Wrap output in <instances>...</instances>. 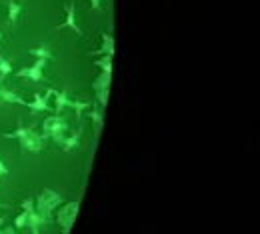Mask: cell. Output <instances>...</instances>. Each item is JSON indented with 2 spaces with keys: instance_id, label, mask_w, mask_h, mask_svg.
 <instances>
[{
  "instance_id": "17",
  "label": "cell",
  "mask_w": 260,
  "mask_h": 234,
  "mask_svg": "<svg viewBox=\"0 0 260 234\" xmlns=\"http://www.w3.org/2000/svg\"><path fill=\"white\" fill-rule=\"evenodd\" d=\"M66 108H72V110L76 112V118H80V116L90 108V104H88V102H80V101H74V98H68Z\"/></svg>"
},
{
  "instance_id": "25",
  "label": "cell",
  "mask_w": 260,
  "mask_h": 234,
  "mask_svg": "<svg viewBox=\"0 0 260 234\" xmlns=\"http://www.w3.org/2000/svg\"><path fill=\"white\" fill-rule=\"evenodd\" d=\"M0 40H2V32H0Z\"/></svg>"
},
{
  "instance_id": "13",
  "label": "cell",
  "mask_w": 260,
  "mask_h": 234,
  "mask_svg": "<svg viewBox=\"0 0 260 234\" xmlns=\"http://www.w3.org/2000/svg\"><path fill=\"white\" fill-rule=\"evenodd\" d=\"M26 226L30 228V232H32V234H42V226H46V224H44V220L40 218V214L36 212V208H34L32 212H30Z\"/></svg>"
},
{
  "instance_id": "7",
  "label": "cell",
  "mask_w": 260,
  "mask_h": 234,
  "mask_svg": "<svg viewBox=\"0 0 260 234\" xmlns=\"http://www.w3.org/2000/svg\"><path fill=\"white\" fill-rule=\"evenodd\" d=\"M52 96V88H48L44 94L36 92L32 96V102H26V106L32 110V112H48L50 106H48V98Z\"/></svg>"
},
{
  "instance_id": "5",
  "label": "cell",
  "mask_w": 260,
  "mask_h": 234,
  "mask_svg": "<svg viewBox=\"0 0 260 234\" xmlns=\"http://www.w3.org/2000/svg\"><path fill=\"white\" fill-rule=\"evenodd\" d=\"M46 66H48L46 60L36 58V60L32 62V66L20 68V70L16 72V76H18V78H26V80H30V82H44V80H46V76H44V68Z\"/></svg>"
},
{
  "instance_id": "4",
  "label": "cell",
  "mask_w": 260,
  "mask_h": 234,
  "mask_svg": "<svg viewBox=\"0 0 260 234\" xmlns=\"http://www.w3.org/2000/svg\"><path fill=\"white\" fill-rule=\"evenodd\" d=\"M78 206L80 202H68V204H62L58 206V212H56V224L62 228V232L68 234L74 220H76V214H78Z\"/></svg>"
},
{
  "instance_id": "14",
  "label": "cell",
  "mask_w": 260,
  "mask_h": 234,
  "mask_svg": "<svg viewBox=\"0 0 260 234\" xmlns=\"http://www.w3.org/2000/svg\"><path fill=\"white\" fill-rule=\"evenodd\" d=\"M88 118L92 120V126H94V134L100 136V130L104 126V112L100 108H92V112H88Z\"/></svg>"
},
{
  "instance_id": "19",
  "label": "cell",
  "mask_w": 260,
  "mask_h": 234,
  "mask_svg": "<svg viewBox=\"0 0 260 234\" xmlns=\"http://www.w3.org/2000/svg\"><path fill=\"white\" fill-rule=\"evenodd\" d=\"M102 72H112V56H102L94 62Z\"/></svg>"
},
{
  "instance_id": "22",
  "label": "cell",
  "mask_w": 260,
  "mask_h": 234,
  "mask_svg": "<svg viewBox=\"0 0 260 234\" xmlns=\"http://www.w3.org/2000/svg\"><path fill=\"white\" fill-rule=\"evenodd\" d=\"M0 234H18V232H16V228H14V226H6V228H2V232Z\"/></svg>"
},
{
  "instance_id": "10",
  "label": "cell",
  "mask_w": 260,
  "mask_h": 234,
  "mask_svg": "<svg viewBox=\"0 0 260 234\" xmlns=\"http://www.w3.org/2000/svg\"><path fill=\"white\" fill-rule=\"evenodd\" d=\"M80 136H82V128H76L72 136H68V138H64V140L60 142V148H62L64 152H72V150L80 144Z\"/></svg>"
},
{
  "instance_id": "2",
  "label": "cell",
  "mask_w": 260,
  "mask_h": 234,
  "mask_svg": "<svg viewBox=\"0 0 260 234\" xmlns=\"http://www.w3.org/2000/svg\"><path fill=\"white\" fill-rule=\"evenodd\" d=\"M60 204H62V196H60L56 190L44 188V190H40L38 198L34 200V208H36V212L40 214V218L44 220V224H48V222L52 220L54 210H56Z\"/></svg>"
},
{
  "instance_id": "18",
  "label": "cell",
  "mask_w": 260,
  "mask_h": 234,
  "mask_svg": "<svg viewBox=\"0 0 260 234\" xmlns=\"http://www.w3.org/2000/svg\"><path fill=\"white\" fill-rule=\"evenodd\" d=\"M10 72H12V62H10V60H6V58L0 54V80H4Z\"/></svg>"
},
{
  "instance_id": "24",
  "label": "cell",
  "mask_w": 260,
  "mask_h": 234,
  "mask_svg": "<svg viewBox=\"0 0 260 234\" xmlns=\"http://www.w3.org/2000/svg\"><path fill=\"white\" fill-rule=\"evenodd\" d=\"M2 228H4V216H0V232H2Z\"/></svg>"
},
{
  "instance_id": "12",
  "label": "cell",
  "mask_w": 260,
  "mask_h": 234,
  "mask_svg": "<svg viewBox=\"0 0 260 234\" xmlns=\"http://www.w3.org/2000/svg\"><path fill=\"white\" fill-rule=\"evenodd\" d=\"M52 96H54V112L56 114H60L62 110L66 108V104H68V92L66 90H54L52 88Z\"/></svg>"
},
{
  "instance_id": "15",
  "label": "cell",
  "mask_w": 260,
  "mask_h": 234,
  "mask_svg": "<svg viewBox=\"0 0 260 234\" xmlns=\"http://www.w3.org/2000/svg\"><path fill=\"white\" fill-rule=\"evenodd\" d=\"M30 54H32L34 58H40V60H46V62L54 60V54L48 50V46H46V44H40V46L30 48Z\"/></svg>"
},
{
  "instance_id": "8",
  "label": "cell",
  "mask_w": 260,
  "mask_h": 234,
  "mask_svg": "<svg viewBox=\"0 0 260 234\" xmlns=\"http://www.w3.org/2000/svg\"><path fill=\"white\" fill-rule=\"evenodd\" d=\"M4 4H6V14H8V24H16L18 22V18H20V14H22V10H24V4L22 2H18V0H4Z\"/></svg>"
},
{
  "instance_id": "21",
  "label": "cell",
  "mask_w": 260,
  "mask_h": 234,
  "mask_svg": "<svg viewBox=\"0 0 260 234\" xmlns=\"http://www.w3.org/2000/svg\"><path fill=\"white\" fill-rule=\"evenodd\" d=\"M88 2H90V6L94 10H100V6H102V0H88Z\"/></svg>"
},
{
  "instance_id": "20",
  "label": "cell",
  "mask_w": 260,
  "mask_h": 234,
  "mask_svg": "<svg viewBox=\"0 0 260 234\" xmlns=\"http://www.w3.org/2000/svg\"><path fill=\"white\" fill-rule=\"evenodd\" d=\"M96 102L100 108H106V104H108V88L106 90H96Z\"/></svg>"
},
{
  "instance_id": "6",
  "label": "cell",
  "mask_w": 260,
  "mask_h": 234,
  "mask_svg": "<svg viewBox=\"0 0 260 234\" xmlns=\"http://www.w3.org/2000/svg\"><path fill=\"white\" fill-rule=\"evenodd\" d=\"M58 28H68V30H72V32L78 34V36L82 34L78 22H76V4H74V2H68L64 6V22H62Z\"/></svg>"
},
{
  "instance_id": "3",
  "label": "cell",
  "mask_w": 260,
  "mask_h": 234,
  "mask_svg": "<svg viewBox=\"0 0 260 234\" xmlns=\"http://www.w3.org/2000/svg\"><path fill=\"white\" fill-rule=\"evenodd\" d=\"M66 132H68V122L60 114H52L42 122V138H52L56 144L64 140Z\"/></svg>"
},
{
  "instance_id": "23",
  "label": "cell",
  "mask_w": 260,
  "mask_h": 234,
  "mask_svg": "<svg viewBox=\"0 0 260 234\" xmlns=\"http://www.w3.org/2000/svg\"><path fill=\"white\" fill-rule=\"evenodd\" d=\"M8 174V168H6V164L2 162V158H0V176H6Z\"/></svg>"
},
{
  "instance_id": "9",
  "label": "cell",
  "mask_w": 260,
  "mask_h": 234,
  "mask_svg": "<svg viewBox=\"0 0 260 234\" xmlns=\"http://www.w3.org/2000/svg\"><path fill=\"white\" fill-rule=\"evenodd\" d=\"M100 40H102V46L94 50L92 54H100V56H112L114 54V36L110 32H102L100 36Z\"/></svg>"
},
{
  "instance_id": "11",
  "label": "cell",
  "mask_w": 260,
  "mask_h": 234,
  "mask_svg": "<svg viewBox=\"0 0 260 234\" xmlns=\"http://www.w3.org/2000/svg\"><path fill=\"white\" fill-rule=\"evenodd\" d=\"M0 101L8 102V104H20V106H26V101H24L22 96H18L14 90L2 88V86H0Z\"/></svg>"
},
{
  "instance_id": "16",
  "label": "cell",
  "mask_w": 260,
  "mask_h": 234,
  "mask_svg": "<svg viewBox=\"0 0 260 234\" xmlns=\"http://www.w3.org/2000/svg\"><path fill=\"white\" fill-rule=\"evenodd\" d=\"M110 80H112V72H100L98 78L92 82V88L94 90H106V88H110Z\"/></svg>"
},
{
  "instance_id": "26",
  "label": "cell",
  "mask_w": 260,
  "mask_h": 234,
  "mask_svg": "<svg viewBox=\"0 0 260 234\" xmlns=\"http://www.w3.org/2000/svg\"><path fill=\"white\" fill-rule=\"evenodd\" d=\"M0 208H2V204H0Z\"/></svg>"
},
{
  "instance_id": "1",
  "label": "cell",
  "mask_w": 260,
  "mask_h": 234,
  "mask_svg": "<svg viewBox=\"0 0 260 234\" xmlns=\"http://www.w3.org/2000/svg\"><path fill=\"white\" fill-rule=\"evenodd\" d=\"M4 136L18 140L22 152H34V154H36V152H42V150H44V138L34 130V126H22V124H20L14 132L4 134Z\"/></svg>"
}]
</instances>
